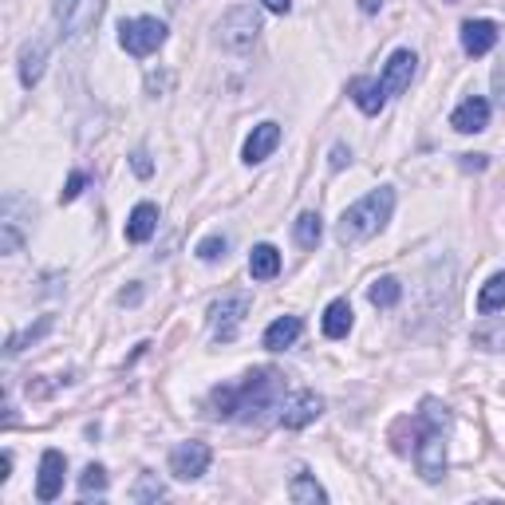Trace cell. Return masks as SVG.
Segmentation results:
<instances>
[{"mask_svg": "<svg viewBox=\"0 0 505 505\" xmlns=\"http://www.w3.org/2000/svg\"><path fill=\"white\" fill-rule=\"evenodd\" d=\"M281 395V376L269 367L245 376L237 387H218L213 391V407H218L222 418H257L261 411H269Z\"/></svg>", "mask_w": 505, "mask_h": 505, "instance_id": "cell-1", "label": "cell"}, {"mask_svg": "<svg viewBox=\"0 0 505 505\" xmlns=\"http://www.w3.org/2000/svg\"><path fill=\"white\" fill-rule=\"evenodd\" d=\"M447 427H450L447 407L427 399L423 415H418V442H415V462L427 482H438L442 470H447Z\"/></svg>", "mask_w": 505, "mask_h": 505, "instance_id": "cell-2", "label": "cell"}, {"mask_svg": "<svg viewBox=\"0 0 505 505\" xmlns=\"http://www.w3.org/2000/svg\"><path fill=\"white\" fill-rule=\"evenodd\" d=\"M391 210H395V190L391 186L371 190L364 201H356L352 210H344L340 225H335L340 245H359V242H367V237H376L383 225L391 222Z\"/></svg>", "mask_w": 505, "mask_h": 505, "instance_id": "cell-3", "label": "cell"}, {"mask_svg": "<svg viewBox=\"0 0 505 505\" xmlns=\"http://www.w3.org/2000/svg\"><path fill=\"white\" fill-rule=\"evenodd\" d=\"M261 32V12L252 5H237L222 16L218 24V36H222V47H230V52H249L252 40H257Z\"/></svg>", "mask_w": 505, "mask_h": 505, "instance_id": "cell-4", "label": "cell"}, {"mask_svg": "<svg viewBox=\"0 0 505 505\" xmlns=\"http://www.w3.org/2000/svg\"><path fill=\"white\" fill-rule=\"evenodd\" d=\"M103 12V0H56V28L64 40H79L95 28Z\"/></svg>", "mask_w": 505, "mask_h": 505, "instance_id": "cell-5", "label": "cell"}, {"mask_svg": "<svg viewBox=\"0 0 505 505\" xmlns=\"http://www.w3.org/2000/svg\"><path fill=\"white\" fill-rule=\"evenodd\" d=\"M119 44L127 47L130 56H150L166 44V24L154 16H135L119 24Z\"/></svg>", "mask_w": 505, "mask_h": 505, "instance_id": "cell-6", "label": "cell"}, {"mask_svg": "<svg viewBox=\"0 0 505 505\" xmlns=\"http://www.w3.org/2000/svg\"><path fill=\"white\" fill-rule=\"evenodd\" d=\"M210 462H213V450L206 447V442H178V447L170 450V474L182 478V482L201 478L210 470Z\"/></svg>", "mask_w": 505, "mask_h": 505, "instance_id": "cell-7", "label": "cell"}, {"mask_svg": "<svg viewBox=\"0 0 505 505\" xmlns=\"http://www.w3.org/2000/svg\"><path fill=\"white\" fill-rule=\"evenodd\" d=\"M249 316V293H233V296H225L218 300V304L210 308V324H213V335L218 340L230 344L237 328H242V320Z\"/></svg>", "mask_w": 505, "mask_h": 505, "instance_id": "cell-8", "label": "cell"}, {"mask_svg": "<svg viewBox=\"0 0 505 505\" xmlns=\"http://www.w3.org/2000/svg\"><path fill=\"white\" fill-rule=\"evenodd\" d=\"M324 411V399L316 391H296V395H288V399L281 403V427H288V430H300V427H308L312 418H316Z\"/></svg>", "mask_w": 505, "mask_h": 505, "instance_id": "cell-9", "label": "cell"}, {"mask_svg": "<svg viewBox=\"0 0 505 505\" xmlns=\"http://www.w3.org/2000/svg\"><path fill=\"white\" fill-rule=\"evenodd\" d=\"M64 470H67L64 454H59V450H44L40 478H36V498H40V501H56L59 490H64Z\"/></svg>", "mask_w": 505, "mask_h": 505, "instance_id": "cell-10", "label": "cell"}, {"mask_svg": "<svg viewBox=\"0 0 505 505\" xmlns=\"http://www.w3.org/2000/svg\"><path fill=\"white\" fill-rule=\"evenodd\" d=\"M411 76H415V52H407V47H399L391 59H387V67H383V91L387 95H399L411 88Z\"/></svg>", "mask_w": 505, "mask_h": 505, "instance_id": "cell-11", "label": "cell"}, {"mask_svg": "<svg viewBox=\"0 0 505 505\" xmlns=\"http://www.w3.org/2000/svg\"><path fill=\"white\" fill-rule=\"evenodd\" d=\"M498 24L494 20H466L462 24V47H466V56H486V52H494V44H498Z\"/></svg>", "mask_w": 505, "mask_h": 505, "instance_id": "cell-12", "label": "cell"}, {"mask_svg": "<svg viewBox=\"0 0 505 505\" xmlns=\"http://www.w3.org/2000/svg\"><path fill=\"white\" fill-rule=\"evenodd\" d=\"M450 127L462 130V135H474V130H486L490 127V103L482 99V95H470L459 111L450 115Z\"/></svg>", "mask_w": 505, "mask_h": 505, "instance_id": "cell-13", "label": "cell"}, {"mask_svg": "<svg viewBox=\"0 0 505 505\" xmlns=\"http://www.w3.org/2000/svg\"><path fill=\"white\" fill-rule=\"evenodd\" d=\"M276 142H281V127L276 123H261V127H252V135L245 139V162H264L269 154L276 150Z\"/></svg>", "mask_w": 505, "mask_h": 505, "instance_id": "cell-14", "label": "cell"}, {"mask_svg": "<svg viewBox=\"0 0 505 505\" xmlns=\"http://www.w3.org/2000/svg\"><path fill=\"white\" fill-rule=\"evenodd\" d=\"M154 230H159V206H150V201H142V206L130 210V218H127V242H150Z\"/></svg>", "mask_w": 505, "mask_h": 505, "instance_id": "cell-15", "label": "cell"}, {"mask_svg": "<svg viewBox=\"0 0 505 505\" xmlns=\"http://www.w3.org/2000/svg\"><path fill=\"white\" fill-rule=\"evenodd\" d=\"M347 95H352L364 115H379L383 103H387V91H383V83H376V79H352L347 83Z\"/></svg>", "mask_w": 505, "mask_h": 505, "instance_id": "cell-16", "label": "cell"}, {"mask_svg": "<svg viewBox=\"0 0 505 505\" xmlns=\"http://www.w3.org/2000/svg\"><path fill=\"white\" fill-rule=\"evenodd\" d=\"M300 332H304L300 316H276L269 328H264V347H269V352H284V347L296 344Z\"/></svg>", "mask_w": 505, "mask_h": 505, "instance_id": "cell-17", "label": "cell"}, {"mask_svg": "<svg viewBox=\"0 0 505 505\" xmlns=\"http://www.w3.org/2000/svg\"><path fill=\"white\" fill-rule=\"evenodd\" d=\"M347 332H352V304H347V300H332V304L324 308V335H328V340H344Z\"/></svg>", "mask_w": 505, "mask_h": 505, "instance_id": "cell-18", "label": "cell"}, {"mask_svg": "<svg viewBox=\"0 0 505 505\" xmlns=\"http://www.w3.org/2000/svg\"><path fill=\"white\" fill-rule=\"evenodd\" d=\"M44 59H47V40H36L20 52V83L24 88H32V83L44 76Z\"/></svg>", "mask_w": 505, "mask_h": 505, "instance_id": "cell-19", "label": "cell"}, {"mask_svg": "<svg viewBox=\"0 0 505 505\" xmlns=\"http://www.w3.org/2000/svg\"><path fill=\"white\" fill-rule=\"evenodd\" d=\"M249 273H252V281H273L281 273V252L273 245H257L249 252Z\"/></svg>", "mask_w": 505, "mask_h": 505, "instance_id": "cell-20", "label": "cell"}, {"mask_svg": "<svg viewBox=\"0 0 505 505\" xmlns=\"http://www.w3.org/2000/svg\"><path fill=\"white\" fill-rule=\"evenodd\" d=\"M498 308H505V273L490 276L482 284V293H478V312H482V316H490V312H498Z\"/></svg>", "mask_w": 505, "mask_h": 505, "instance_id": "cell-21", "label": "cell"}, {"mask_svg": "<svg viewBox=\"0 0 505 505\" xmlns=\"http://www.w3.org/2000/svg\"><path fill=\"white\" fill-rule=\"evenodd\" d=\"M288 498L300 501V505H324V501H328V494L320 490V482H316V478H308V474L293 478V486H288Z\"/></svg>", "mask_w": 505, "mask_h": 505, "instance_id": "cell-22", "label": "cell"}, {"mask_svg": "<svg viewBox=\"0 0 505 505\" xmlns=\"http://www.w3.org/2000/svg\"><path fill=\"white\" fill-rule=\"evenodd\" d=\"M399 296H403V284L395 281V276H379V281L367 288V300H371L376 308H391V304H399Z\"/></svg>", "mask_w": 505, "mask_h": 505, "instance_id": "cell-23", "label": "cell"}, {"mask_svg": "<svg viewBox=\"0 0 505 505\" xmlns=\"http://www.w3.org/2000/svg\"><path fill=\"white\" fill-rule=\"evenodd\" d=\"M320 233H324V225H320V213H300L296 218V242L300 249H316L320 245Z\"/></svg>", "mask_w": 505, "mask_h": 505, "instance_id": "cell-24", "label": "cell"}, {"mask_svg": "<svg viewBox=\"0 0 505 505\" xmlns=\"http://www.w3.org/2000/svg\"><path fill=\"white\" fill-rule=\"evenodd\" d=\"M107 490V470L103 466H88V470L79 474V494L91 498V494H103Z\"/></svg>", "mask_w": 505, "mask_h": 505, "instance_id": "cell-25", "label": "cell"}, {"mask_svg": "<svg viewBox=\"0 0 505 505\" xmlns=\"http://www.w3.org/2000/svg\"><path fill=\"white\" fill-rule=\"evenodd\" d=\"M47 328H52V320H40V324H36V328H24L20 335H12V340H8V356H16V352H24V344H32V340H40V335L47 332Z\"/></svg>", "mask_w": 505, "mask_h": 505, "instance_id": "cell-26", "label": "cell"}, {"mask_svg": "<svg viewBox=\"0 0 505 505\" xmlns=\"http://www.w3.org/2000/svg\"><path fill=\"white\" fill-rule=\"evenodd\" d=\"M162 494H166V490H162L159 478H154V474H142V482L135 486V494H130V498H135V501H154V498H162Z\"/></svg>", "mask_w": 505, "mask_h": 505, "instance_id": "cell-27", "label": "cell"}, {"mask_svg": "<svg viewBox=\"0 0 505 505\" xmlns=\"http://www.w3.org/2000/svg\"><path fill=\"white\" fill-rule=\"evenodd\" d=\"M225 245H230V242H225L222 233H213V237H206V242L198 245V257L201 261H218V257H225Z\"/></svg>", "mask_w": 505, "mask_h": 505, "instance_id": "cell-28", "label": "cell"}, {"mask_svg": "<svg viewBox=\"0 0 505 505\" xmlns=\"http://www.w3.org/2000/svg\"><path fill=\"white\" fill-rule=\"evenodd\" d=\"M83 182H88L83 174H71V182H67V190H64L59 198H64V201H76V198H79V190H83Z\"/></svg>", "mask_w": 505, "mask_h": 505, "instance_id": "cell-29", "label": "cell"}, {"mask_svg": "<svg viewBox=\"0 0 505 505\" xmlns=\"http://www.w3.org/2000/svg\"><path fill=\"white\" fill-rule=\"evenodd\" d=\"M494 95H498V103L505 107V59H501L498 71H494Z\"/></svg>", "mask_w": 505, "mask_h": 505, "instance_id": "cell-30", "label": "cell"}, {"mask_svg": "<svg viewBox=\"0 0 505 505\" xmlns=\"http://www.w3.org/2000/svg\"><path fill=\"white\" fill-rule=\"evenodd\" d=\"M135 174H139V178H150V174H154V166H150V159H147L142 150L135 154Z\"/></svg>", "mask_w": 505, "mask_h": 505, "instance_id": "cell-31", "label": "cell"}, {"mask_svg": "<svg viewBox=\"0 0 505 505\" xmlns=\"http://www.w3.org/2000/svg\"><path fill=\"white\" fill-rule=\"evenodd\" d=\"M261 5L269 8V12H281V16H284V12L293 8V0H261Z\"/></svg>", "mask_w": 505, "mask_h": 505, "instance_id": "cell-32", "label": "cell"}, {"mask_svg": "<svg viewBox=\"0 0 505 505\" xmlns=\"http://www.w3.org/2000/svg\"><path fill=\"white\" fill-rule=\"evenodd\" d=\"M347 159H352V154H347L344 147H335V150H332V170H340V166H344Z\"/></svg>", "mask_w": 505, "mask_h": 505, "instance_id": "cell-33", "label": "cell"}, {"mask_svg": "<svg viewBox=\"0 0 505 505\" xmlns=\"http://www.w3.org/2000/svg\"><path fill=\"white\" fill-rule=\"evenodd\" d=\"M379 5H383V0H359V8H364V12H379Z\"/></svg>", "mask_w": 505, "mask_h": 505, "instance_id": "cell-34", "label": "cell"}, {"mask_svg": "<svg viewBox=\"0 0 505 505\" xmlns=\"http://www.w3.org/2000/svg\"><path fill=\"white\" fill-rule=\"evenodd\" d=\"M450 5H459V0H450Z\"/></svg>", "mask_w": 505, "mask_h": 505, "instance_id": "cell-35", "label": "cell"}]
</instances>
